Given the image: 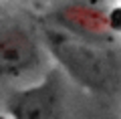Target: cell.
<instances>
[{
    "mask_svg": "<svg viewBox=\"0 0 121 119\" xmlns=\"http://www.w3.org/2000/svg\"><path fill=\"white\" fill-rule=\"evenodd\" d=\"M43 38L63 73L79 87L91 93L113 89L117 79L115 61L103 47L60 26H44Z\"/></svg>",
    "mask_w": 121,
    "mask_h": 119,
    "instance_id": "cell-1",
    "label": "cell"
},
{
    "mask_svg": "<svg viewBox=\"0 0 121 119\" xmlns=\"http://www.w3.org/2000/svg\"><path fill=\"white\" fill-rule=\"evenodd\" d=\"M6 109L10 119H65L63 73L51 69L39 83L14 91Z\"/></svg>",
    "mask_w": 121,
    "mask_h": 119,
    "instance_id": "cell-2",
    "label": "cell"
},
{
    "mask_svg": "<svg viewBox=\"0 0 121 119\" xmlns=\"http://www.w3.org/2000/svg\"><path fill=\"white\" fill-rule=\"evenodd\" d=\"M40 65V47L22 26L0 28V77L16 79Z\"/></svg>",
    "mask_w": 121,
    "mask_h": 119,
    "instance_id": "cell-3",
    "label": "cell"
},
{
    "mask_svg": "<svg viewBox=\"0 0 121 119\" xmlns=\"http://www.w3.org/2000/svg\"><path fill=\"white\" fill-rule=\"evenodd\" d=\"M113 16L115 12H105L91 6H65L55 12V22L60 28L89 40H105L111 32L119 28Z\"/></svg>",
    "mask_w": 121,
    "mask_h": 119,
    "instance_id": "cell-4",
    "label": "cell"
},
{
    "mask_svg": "<svg viewBox=\"0 0 121 119\" xmlns=\"http://www.w3.org/2000/svg\"><path fill=\"white\" fill-rule=\"evenodd\" d=\"M0 119H6V117H4V115H0Z\"/></svg>",
    "mask_w": 121,
    "mask_h": 119,
    "instance_id": "cell-5",
    "label": "cell"
}]
</instances>
